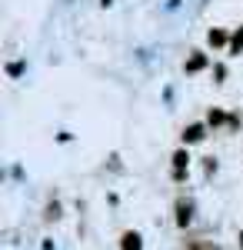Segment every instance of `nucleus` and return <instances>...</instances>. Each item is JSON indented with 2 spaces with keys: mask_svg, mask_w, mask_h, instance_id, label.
I'll list each match as a JSON object with an SVG mask.
<instances>
[{
  "mask_svg": "<svg viewBox=\"0 0 243 250\" xmlns=\"http://www.w3.org/2000/svg\"><path fill=\"white\" fill-rule=\"evenodd\" d=\"M60 217H63V204H60L57 197L47 200V204H43V224H57Z\"/></svg>",
  "mask_w": 243,
  "mask_h": 250,
  "instance_id": "obj_9",
  "label": "nucleus"
},
{
  "mask_svg": "<svg viewBox=\"0 0 243 250\" xmlns=\"http://www.w3.org/2000/svg\"><path fill=\"white\" fill-rule=\"evenodd\" d=\"M193 220H197V200L190 193H180L173 200V224H177V230H187Z\"/></svg>",
  "mask_w": 243,
  "mask_h": 250,
  "instance_id": "obj_2",
  "label": "nucleus"
},
{
  "mask_svg": "<svg viewBox=\"0 0 243 250\" xmlns=\"http://www.w3.org/2000/svg\"><path fill=\"white\" fill-rule=\"evenodd\" d=\"M203 120L210 124L213 134H226V127H230V110H226V107H206Z\"/></svg>",
  "mask_w": 243,
  "mask_h": 250,
  "instance_id": "obj_6",
  "label": "nucleus"
},
{
  "mask_svg": "<svg viewBox=\"0 0 243 250\" xmlns=\"http://www.w3.org/2000/svg\"><path fill=\"white\" fill-rule=\"evenodd\" d=\"M23 70H27V60H10V63H7V77L10 80H17Z\"/></svg>",
  "mask_w": 243,
  "mask_h": 250,
  "instance_id": "obj_13",
  "label": "nucleus"
},
{
  "mask_svg": "<svg viewBox=\"0 0 243 250\" xmlns=\"http://www.w3.org/2000/svg\"><path fill=\"white\" fill-rule=\"evenodd\" d=\"M230 34L233 30H226V27H210L206 30V50L210 54H226L230 50Z\"/></svg>",
  "mask_w": 243,
  "mask_h": 250,
  "instance_id": "obj_5",
  "label": "nucleus"
},
{
  "mask_svg": "<svg viewBox=\"0 0 243 250\" xmlns=\"http://www.w3.org/2000/svg\"><path fill=\"white\" fill-rule=\"evenodd\" d=\"M213 67V57H210V50L206 47H193L187 54V60H183V74L187 77H197V74H206Z\"/></svg>",
  "mask_w": 243,
  "mask_h": 250,
  "instance_id": "obj_3",
  "label": "nucleus"
},
{
  "mask_svg": "<svg viewBox=\"0 0 243 250\" xmlns=\"http://www.w3.org/2000/svg\"><path fill=\"white\" fill-rule=\"evenodd\" d=\"M210 74H213V83L217 87H223L226 77H230V70H226V63H220V60H213V67H210Z\"/></svg>",
  "mask_w": 243,
  "mask_h": 250,
  "instance_id": "obj_12",
  "label": "nucleus"
},
{
  "mask_svg": "<svg viewBox=\"0 0 243 250\" xmlns=\"http://www.w3.org/2000/svg\"><path fill=\"white\" fill-rule=\"evenodd\" d=\"M237 247H240V250H243V230H240V233H237Z\"/></svg>",
  "mask_w": 243,
  "mask_h": 250,
  "instance_id": "obj_15",
  "label": "nucleus"
},
{
  "mask_svg": "<svg viewBox=\"0 0 243 250\" xmlns=\"http://www.w3.org/2000/svg\"><path fill=\"white\" fill-rule=\"evenodd\" d=\"M210 134L213 130H210L206 120H190V124H183V130H180V144L183 147H200V144H206Z\"/></svg>",
  "mask_w": 243,
  "mask_h": 250,
  "instance_id": "obj_4",
  "label": "nucleus"
},
{
  "mask_svg": "<svg viewBox=\"0 0 243 250\" xmlns=\"http://www.w3.org/2000/svg\"><path fill=\"white\" fill-rule=\"evenodd\" d=\"M120 250H143V233L140 230H123L120 233Z\"/></svg>",
  "mask_w": 243,
  "mask_h": 250,
  "instance_id": "obj_7",
  "label": "nucleus"
},
{
  "mask_svg": "<svg viewBox=\"0 0 243 250\" xmlns=\"http://www.w3.org/2000/svg\"><path fill=\"white\" fill-rule=\"evenodd\" d=\"M190 167H193V154H190V147H177L173 154H170V180L177 184V187H183L190 180Z\"/></svg>",
  "mask_w": 243,
  "mask_h": 250,
  "instance_id": "obj_1",
  "label": "nucleus"
},
{
  "mask_svg": "<svg viewBox=\"0 0 243 250\" xmlns=\"http://www.w3.org/2000/svg\"><path fill=\"white\" fill-rule=\"evenodd\" d=\"M230 57H240L243 54V23L240 27H233V34H230V50H226Z\"/></svg>",
  "mask_w": 243,
  "mask_h": 250,
  "instance_id": "obj_11",
  "label": "nucleus"
},
{
  "mask_svg": "<svg viewBox=\"0 0 243 250\" xmlns=\"http://www.w3.org/2000/svg\"><path fill=\"white\" fill-rule=\"evenodd\" d=\"M220 170V160L217 157H200V173H203V180H213Z\"/></svg>",
  "mask_w": 243,
  "mask_h": 250,
  "instance_id": "obj_10",
  "label": "nucleus"
},
{
  "mask_svg": "<svg viewBox=\"0 0 243 250\" xmlns=\"http://www.w3.org/2000/svg\"><path fill=\"white\" fill-rule=\"evenodd\" d=\"M183 250H220V244L210 240V237H187L183 240Z\"/></svg>",
  "mask_w": 243,
  "mask_h": 250,
  "instance_id": "obj_8",
  "label": "nucleus"
},
{
  "mask_svg": "<svg viewBox=\"0 0 243 250\" xmlns=\"http://www.w3.org/2000/svg\"><path fill=\"white\" fill-rule=\"evenodd\" d=\"M243 127V114H237V110H230V127H226V134H237Z\"/></svg>",
  "mask_w": 243,
  "mask_h": 250,
  "instance_id": "obj_14",
  "label": "nucleus"
}]
</instances>
